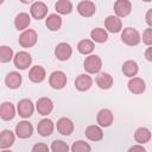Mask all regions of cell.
I'll return each mask as SVG.
<instances>
[{"label": "cell", "mask_w": 152, "mask_h": 152, "mask_svg": "<svg viewBox=\"0 0 152 152\" xmlns=\"http://www.w3.org/2000/svg\"><path fill=\"white\" fill-rule=\"evenodd\" d=\"M121 40L126 45L135 46V45H138L140 43L141 36H140V33L135 28H133V27H126V28H124V31L121 33Z\"/></svg>", "instance_id": "6da1fadb"}, {"label": "cell", "mask_w": 152, "mask_h": 152, "mask_svg": "<svg viewBox=\"0 0 152 152\" xmlns=\"http://www.w3.org/2000/svg\"><path fill=\"white\" fill-rule=\"evenodd\" d=\"M102 66V61L97 55H90L84 61V70L89 74H96Z\"/></svg>", "instance_id": "7a4b0ae2"}, {"label": "cell", "mask_w": 152, "mask_h": 152, "mask_svg": "<svg viewBox=\"0 0 152 152\" xmlns=\"http://www.w3.org/2000/svg\"><path fill=\"white\" fill-rule=\"evenodd\" d=\"M13 63H14V66L20 69V70H25L27 69L31 63H32V58H31V55L26 51H20L18 52L14 58H13Z\"/></svg>", "instance_id": "3957f363"}, {"label": "cell", "mask_w": 152, "mask_h": 152, "mask_svg": "<svg viewBox=\"0 0 152 152\" xmlns=\"http://www.w3.org/2000/svg\"><path fill=\"white\" fill-rule=\"evenodd\" d=\"M37 32L34 30H25L19 36V44L23 48H31L37 42Z\"/></svg>", "instance_id": "277c9868"}, {"label": "cell", "mask_w": 152, "mask_h": 152, "mask_svg": "<svg viewBox=\"0 0 152 152\" xmlns=\"http://www.w3.org/2000/svg\"><path fill=\"white\" fill-rule=\"evenodd\" d=\"M49 83L53 89H62L66 84V76L63 71H53L49 77Z\"/></svg>", "instance_id": "5b68a950"}, {"label": "cell", "mask_w": 152, "mask_h": 152, "mask_svg": "<svg viewBox=\"0 0 152 152\" xmlns=\"http://www.w3.org/2000/svg\"><path fill=\"white\" fill-rule=\"evenodd\" d=\"M18 114L21 116V118H30L32 114H33V110H34V107H33V103L31 100L28 99H23L18 102Z\"/></svg>", "instance_id": "8992f818"}, {"label": "cell", "mask_w": 152, "mask_h": 152, "mask_svg": "<svg viewBox=\"0 0 152 152\" xmlns=\"http://www.w3.org/2000/svg\"><path fill=\"white\" fill-rule=\"evenodd\" d=\"M33 133V127L28 121H20L15 126V134L20 139H27L32 135Z\"/></svg>", "instance_id": "52a82bcc"}, {"label": "cell", "mask_w": 152, "mask_h": 152, "mask_svg": "<svg viewBox=\"0 0 152 152\" xmlns=\"http://www.w3.org/2000/svg\"><path fill=\"white\" fill-rule=\"evenodd\" d=\"M30 12H31V15L37 19V20H40L43 19L46 13H48V7L44 2L42 1H36L31 5V8H30Z\"/></svg>", "instance_id": "ba28073f"}, {"label": "cell", "mask_w": 152, "mask_h": 152, "mask_svg": "<svg viewBox=\"0 0 152 152\" xmlns=\"http://www.w3.org/2000/svg\"><path fill=\"white\" fill-rule=\"evenodd\" d=\"M72 53V49L68 43H59L55 49V56L59 61H66L70 58Z\"/></svg>", "instance_id": "9c48e42d"}, {"label": "cell", "mask_w": 152, "mask_h": 152, "mask_svg": "<svg viewBox=\"0 0 152 152\" xmlns=\"http://www.w3.org/2000/svg\"><path fill=\"white\" fill-rule=\"evenodd\" d=\"M114 11L118 17H127L132 11V5L128 0H118L114 4Z\"/></svg>", "instance_id": "30bf717a"}, {"label": "cell", "mask_w": 152, "mask_h": 152, "mask_svg": "<svg viewBox=\"0 0 152 152\" xmlns=\"http://www.w3.org/2000/svg\"><path fill=\"white\" fill-rule=\"evenodd\" d=\"M36 108L40 115H48L51 113L53 108V103L49 97H40L36 103Z\"/></svg>", "instance_id": "8fae6325"}, {"label": "cell", "mask_w": 152, "mask_h": 152, "mask_svg": "<svg viewBox=\"0 0 152 152\" xmlns=\"http://www.w3.org/2000/svg\"><path fill=\"white\" fill-rule=\"evenodd\" d=\"M96 11V7H95V4L91 2V1H81L78 2L77 5V12L82 15V17H91Z\"/></svg>", "instance_id": "7c38bea8"}, {"label": "cell", "mask_w": 152, "mask_h": 152, "mask_svg": "<svg viewBox=\"0 0 152 152\" xmlns=\"http://www.w3.org/2000/svg\"><path fill=\"white\" fill-rule=\"evenodd\" d=\"M104 26L106 28L112 32V33H118L121 31L122 28V23L119 19V17H114V15H109L104 20Z\"/></svg>", "instance_id": "4fadbf2b"}, {"label": "cell", "mask_w": 152, "mask_h": 152, "mask_svg": "<svg viewBox=\"0 0 152 152\" xmlns=\"http://www.w3.org/2000/svg\"><path fill=\"white\" fill-rule=\"evenodd\" d=\"M128 90L132 93V94H142L145 91V82L142 78L140 77H133L128 81Z\"/></svg>", "instance_id": "5bb4252c"}, {"label": "cell", "mask_w": 152, "mask_h": 152, "mask_svg": "<svg viewBox=\"0 0 152 152\" xmlns=\"http://www.w3.org/2000/svg\"><path fill=\"white\" fill-rule=\"evenodd\" d=\"M96 120H97V124L102 127H108L113 124V113L107 109V108H103L101 109L99 113H97V116H96Z\"/></svg>", "instance_id": "9a60e30c"}, {"label": "cell", "mask_w": 152, "mask_h": 152, "mask_svg": "<svg viewBox=\"0 0 152 152\" xmlns=\"http://www.w3.org/2000/svg\"><path fill=\"white\" fill-rule=\"evenodd\" d=\"M57 131L63 135H70L74 132V124L68 118H61L57 121Z\"/></svg>", "instance_id": "2e32d148"}, {"label": "cell", "mask_w": 152, "mask_h": 152, "mask_svg": "<svg viewBox=\"0 0 152 152\" xmlns=\"http://www.w3.org/2000/svg\"><path fill=\"white\" fill-rule=\"evenodd\" d=\"M93 84V80L89 75H86V74H82L80 76L76 77L75 80V87L77 90L80 91H86L88 90Z\"/></svg>", "instance_id": "e0dca14e"}, {"label": "cell", "mask_w": 152, "mask_h": 152, "mask_svg": "<svg viewBox=\"0 0 152 152\" xmlns=\"http://www.w3.org/2000/svg\"><path fill=\"white\" fill-rule=\"evenodd\" d=\"M37 131L42 137H49L53 131V122L50 119H42L37 125Z\"/></svg>", "instance_id": "ac0fdd59"}, {"label": "cell", "mask_w": 152, "mask_h": 152, "mask_svg": "<svg viewBox=\"0 0 152 152\" xmlns=\"http://www.w3.org/2000/svg\"><path fill=\"white\" fill-rule=\"evenodd\" d=\"M5 83L10 89H17L21 84V75L17 71H11L5 78Z\"/></svg>", "instance_id": "d6986e66"}, {"label": "cell", "mask_w": 152, "mask_h": 152, "mask_svg": "<svg viewBox=\"0 0 152 152\" xmlns=\"http://www.w3.org/2000/svg\"><path fill=\"white\" fill-rule=\"evenodd\" d=\"M86 137L89 139V140H91V141H99V140H101L102 138H103V132H102V129L99 127V126H96V125H90V126H88L87 128H86Z\"/></svg>", "instance_id": "ffe728a7"}, {"label": "cell", "mask_w": 152, "mask_h": 152, "mask_svg": "<svg viewBox=\"0 0 152 152\" xmlns=\"http://www.w3.org/2000/svg\"><path fill=\"white\" fill-rule=\"evenodd\" d=\"M14 115H15L14 106L11 102H2L1 107H0V116H1V119L8 121V120H12L14 118Z\"/></svg>", "instance_id": "44dd1931"}, {"label": "cell", "mask_w": 152, "mask_h": 152, "mask_svg": "<svg viewBox=\"0 0 152 152\" xmlns=\"http://www.w3.org/2000/svg\"><path fill=\"white\" fill-rule=\"evenodd\" d=\"M28 78L34 82V83H39L42 81H44L45 78V70L43 66L40 65H36V66H32L30 72H28Z\"/></svg>", "instance_id": "7402d4cb"}, {"label": "cell", "mask_w": 152, "mask_h": 152, "mask_svg": "<svg viewBox=\"0 0 152 152\" xmlns=\"http://www.w3.org/2000/svg\"><path fill=\"white\" fill-rule=\"evenodd\" d=\"M96 84L101 89H109L113 86V77L107 72H101L96 76Z\"/></svg>", "instance_id": "603a6c76"}, {"label": "cell", "mask_w": 152, "mask_h": 152, "mask_svg": "<svg viewBox=\"0 0 152 152\" xmlns=\"http://www.w3.org/2000/svg\"><path fill=\"white\" fill-rule=\"evenodd\" d=\"M151 137H152V135H151V132H150V129L146 128V127H140V128H138V129L135 131V133H134V139H135V141L139 142L140 145L148 142L150 139H151Z\"/></svg>", "instance_id": "cb8c5ba5"}, {"label": "cell", "mask_w": 152, "mask_h": 152, "mask_svg": "<svg viewBox=\"0 0 152 152\" xmlns=\"http://www.w3.org/2000/svg\"><path fill=\"white\" fill-rule=\"evenodd\" d=\"M31 23V19H30V15L25 12L23 13H19L15 19H14V25H15V28L21 31V30H25Z\"/></svg>", "instance_id": "d4e9b609"}, {"label": "cell", "mask_w": 152, "mask_h": 152, "mask_svg": "<svg viewBox=\"0 0 152 152\" xmlns=\"http://www.w3.org/2000/svg\"><path fill=\"white\" fill-rule=\"evenodd\" d=\"M13 142H14V134L8 129L2 131L1 135H0V147L1 148H7V147L12 146Z\"/></svg>", "instance_id": "484cf974"}, {"label": "cell", "mask_w": 152, "mask_h": 152, "mask_svg": "<svg viewBox=\"0 0 152 152\" xmlns=\"http://www.w3.org/2000/svg\"><path fill=\"white\" fill-rule=\"evenodd\" d=\"M122 72H124L125 76H128V77L133 78V76H135L138 74V64H137V62L126 61L122 64Z\"/></svg>", "instance_id": "4316f807"}, {"label": "cell", "mask_w": 152, "mask_h": 152, "mask_svg": "<svg viewBox=\"0 0 152 152\" xmlns=\"http://www.w3.org/2000/svg\"><path fill=\"white\" fill-rule=\"evenodd\" d=\"M46 26L50 31H57L62 26V18L57 14H50L46 18Z\"/></svg>", "instance_id": "83f0119b"}, {"label": "cell", "mask_w": 152, "mask_h": 152, "mask_svg": "<svg viewBox=\"0 0 152 152\" xmlns=\"http://www.w3.org/2000/svg\"><path fill=\"white\" fill-rule=\"evenodd\" d=\"M90 37L94 42L96 43H104L107 39H108V34L107 32L101 28V27H96V28H93L91 32H90Z\"/></svg>", "instance_id": "f1b7e54d"}, {"label": "cell", "mask_w": 152, "mask_h": 152, "mask_svg": "<svg viewBox=\"0 0 152 152\" xmlns=\"http://www.w3.org/2000/svg\"><path fill=\"white\" fill-rule=\"evenodd\" d=\"M55 8L61 14H69L72 11V4L68 0H59L56 2Z\"/></svg>", "instance_id": "f546056e"}, {"label": "cell", "mask_w": 152, "mask_h": 152, "mask_svg": "<svg viewBox=\"0 0 152 152\" xmlns=\"http://www.w3.org/2000/svg\"><path fill=\"white\" fill-rule=\"evenodd\" d=\"M77 50L82 55H89L94 50V43L89 39H83L77 44Z\"/></svg>", "instance_id": "4dcf8cb0"}, {"label": "cell", "mask_w": 152, "mask_h": 152, "mask_svg": "<svg viewBox=\"0 0 152 152\" xmlns=\"http://www.w3.org/2000/svg\"><path fill=\"white\" fill-rule=\"evenodd\" d=\"M13 57V50L6 45H2L0 48V62L1 63H7L10 62Z\"/></svg>", "instance_id": "1f68e13d"}, {"label": "cell", "mask_w": 152, "mask_h": 152, "mask_svg": "<svg viewBox=\"0 0 152 152\" xmlns=\"http://www.w3.org/2000/svg\"><path fill=\"white\" fill-rule=\"evenodd\" d=\"M90 145L83 140H77L71 146V152H90Z\"/></svg>", "instance_id": "d6a6232c"}, {"label": "cell", "mask_w": 152, "mask_h": 152, "mask_svg": "<svg viewBox=\"0 0 152 152\" xmlns=\"http://www.w3.org/2000/svg\"><path fill=\"white\" fill-rule=\"evenodd\" d=\"M51 150H52V152H68L69 146L66 142H64L62 140H53L51 144Z\"/></svg>", "instance_id": "836d02e7"}, {"label": "cell", "mask_w": 152, "mask_h": 152, "mask_svg": "<svg viewBox=\"0 0 152 152\" xmlns=\"http://www.w3.org/2000/svg\"><path fill=\"white\" fill-rule=\"evenodd\" d=\"M142 42L146 44V45H150L152 46V27L150 28H146L142 33Z\"/></svg>", "instance_id": "e575fe53"}, {"label": "cell", "mask_w": 152, "mask_h": 152, "mask_svg": "<svg viewBox=\"0 0 152 152\" xmlns=\"http://www.w3.org/2000/svg\"><path fill=\"white\" fill-rule=\"evenodd\" d=\"M32 152H49V147L44 142H38L32 147Z\"/></svg>", "instance_id": "d590c367"}, {"label": "cell", "mask_w": 152, "mask_h": 152, "mask_svg": "<svg viewBox=\"0 0 152 152\" xmlns=\"http://www.w3.org/2000/svg\"><path fill=\"white\" fill-rule=\"evenodd\" d=\"M127 152H146L145 147H142V145H134L132 147H129V150Z\"/></svg>", "instance_id": "8d00e7d4"}, {"label": "cell", "mask_w": 152, "mask_h": 152, "mask_svg": "<svg viewBox=\"0 0 152 152\" xmlns=\"http://www.w3.org/2000/svg\"><path fill=\"white\" fill-rule=\"evenodd\" d=\"M145 19H146V23H147V25H148L150 27H152V8L147 11Z\"/></svg>", "instance_id": "74e56055"}, {"label": "cell", "mask_w": 152, "mask_h": 152, "mask_svg": "<svg viewBox=\"0 0 152 152\" xmlns=\"http://www.w3.org/2000/svg\"><path fill=\"white\" fill-rule=\"evenodd\" d=\"M145 58L148 62H152V46H150V48L146 49V51H145Z\"/></svg>", "instance_id": "f35d334b"}, {"label": "cell", "mask_w": 152, "mask_h": 152, "mask_svg": "<svg viewBox=\"0 0 152 152\" xmlns=\"http://www.w3.org/2000/svg\"><path fill=\"white\" fill-rule=\"evenodd\" d=\"M2 152H12V151H7V150H5V151H2Z\"/></svg>", "instance_id": "ab89813d"}]
</instances>
